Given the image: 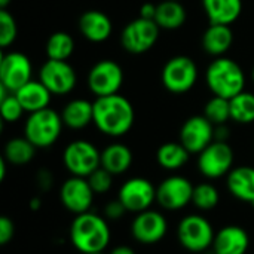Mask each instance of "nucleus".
<instances>
[{
	"label": "nucleus",
	"mask_w": 254,
	"mask_h": 254,
	"mask_svg": "<svg viewBox=\"0 0 254 254\" xmlns=\"http://www.w3.org/2000/svg\"><path fill=\"white\" fill-rule=\"evenodd\" d=\"M94 103V125L109 137L128 134L135 121V112L128 98L121 94L97 97Z\"/></svg>",
	"instance_id": "obj_1"
},
{
	"label": "nucleus",
	"mask_w": 254,
	"mask_h": 254,
	"mask_svg": "<svg viewBox=\"0 0 254 254\" xmlns=\"http://www.w3.org/2000/svg\"><path fill=\"white\" fill-rule=\"evenodd\" d=\"M68 234L73 247L82 254L104 253L112 240L109 220L92 211L77 214Z\"/></svg>",
	"instance_id": "obj_2"
},
{
	"label": "nucleus",
	"mask_w": 254,
	"mask_h": 254,
	"mask_svg": "<svg viewBox=\"0 0 254 254\" xmlns=\"http://www.w3.org/2000/svg\"><path fill=\"white\" fill-rule=\"evenodd\" d=\"M205 82L213 95L231 100L244 91L246 74L237 61L219 57L208 65L205 71Z\"/></svg>",
	"instance_id": "obj_3"
},
{
	"label": "nucleus",
	"mask_w": 254,
	"mask_h": 254,
	"mask_svg": "<svg viewBox=\"0 0 254 254\" xmlns=\"http://www.w3.org/2000/svg\"><path fill=\"white\" fill-rule=\"evenodd\" d=\"M63 127L64 122L61 115L48 107L30 113L24 125V135L37 149H46L57 143L63 132Z\"/></svg>",
	"instance_id": "obj_4"
},
{
	"label": "nucleus",
	"mask_w": 254,
	"mask_h": 254,
	"mask_svg": "<svg viewBox=\"0 0 254 254\" xmlns=\"http://www.w3.org/2000/svg\"><path fill=\"white\" fill-rule=\"evenodd\" d=\"M216 232L211 223L201 214L185 216L177 226V238L183 249L192 253H202L213 247Z\"/></svg>",
	"instance_id": "obj_5"
},
{
	"label": "nucleus",
	"mask_w": 254,
	"mask_h": 254,
	"mask_svg": "<svg viewBox=\"0 0 254 254\" xmlns=\"http://www.w3.org/2000/svg\"><path fill=\"white\" fill-rule=\"evenodd\" d=\"M161 80L171 94H185L195 86L198 80V67L190 57L176 55L165 63Z\"/></svg>",
	"instance_id": "obj_6"
},
{
	"label": "nucleus",
	"mask_w": 254,
	"mask_h": 254,
	"mask_svg": "<svg viewBox=\"0 0 254 254\" xmlns=\"http://www.w3.org/2000/svg\"><path fill=\"white\" fill-rule=\"evenodd\" d=\"M63 162L71 176L88 177L101 167V152L88 140H74L65 146Z\"/></svg>",
	"instance_id": "obj_7"
},
{
	"label": "nucleus",
	"mask_w": 254,
	"mask_h": 254,
	"mask_svg": "<svg viewBox=\"0 0 254 254\" xmlns=\"http://www.w3.org/2000/svg\"><path fill=\"white\" fill-rule=\"evenodd\" d=\"M159 31L161 28L155 21L138 16L124 27L121 33L122 48L134 55L144 54L156 45Z\"/></svg>",
	"instance_id": "obj_8"
},
{
	"label": "nucleus",
	"mask_w": 254,
	"mask_h": 254,
	"mask_svg": "<svg viewBox=\"0 0 254 254\" xmlns=\"http://www.w3.org/2000/svg\"><path fill=\"white\" fill-rule=\"evenodd\" d=\"M198 170L199 173L210 179L216 180L225 177L231 173L234 165V150L228 141H213L198 155Z\"/></svg>",
	"instance_id": "obj_9"
},
{
	"label": "nucleus",
	"mask_w": 254,
	"mask_h": 254,
	"mask_svg": "<svg viewBox=\"0 0 254 254\" xmlns=\"http://www.w3.org/2000/svg\"><path fill=\"white\" fill-rule=\"evenodd\" d=\"M124 85V70L113 60H101L88 73V88L97 97L119 94Z\"/></svg>",
	"instance_id": "obj_10"
},
{
	"label": "nucleus",
	"mask_w": 254,
	"mask_h": 254,
	"mask_svg": "<svg viewBox=\"0 0 254 254\" xmlns=\"http://www.w3.org/2000/svg\"><path fill=\"white\" fill-rule=\"evenodd\" d=\"M193 185L183 176H170L156 186V202L167 211H179L192 204Z\"/></svg>",
	"instance_id": "obj_11"
},
{
	"label": "nucleus",
	"mask_w": 254,
	"mask_h": 254,
	"mask_svg": "<svg viewBox=\"0 0 254 254\" xmlns=\"http://www.w3.org/2000/svg\"><path fill=\"white\" fill-rule=\"evenodd\" d=\"M118 199L124 204L128 213L138 214L150 210L156 202V188L144 177H132L121 186Z\"/></svg>",
	"instance_id": "obj_12"
},
{
	"label": "nucleus",
	"mask_w": 254,
	"mask_h": 254,
	"mask_svg": "<svg viewBox=\"0 0 254 254\" xmlns=\"http://www.w3.org/2000/svg\"><path fill=\"white\" fill-rule=\"evenodd\" d=\"M39 80L52 95H67L76 88L77 76L68 61L48 60L39 70Z\"/></svg>",
	"instance_id": "obj_13"
},
{
	"label": "nucleus",
	"mask_w": 254,
	"mask_h": 254,
	"mask_svg": "<svg viewBox=\"0 0 254 254\" xmlns=\"http://www.w3.org/2000/svg\"><path fill=\"white\" fill-rule=\"evenodd\" d=\"M31 63L22 52H4L0 60V85L16 92L31 80Z\"/></svg>",
	"instance_id": "obj_14"
},
{
	"label": "nucleus",
	"mask_w": 254,
	"mask_h": 254,
	"mask_svg": "<svg viewBox=\"0 0 254 254\" xmlns=\"http://www.w3.org/2000/svg\"><path fill=\"white\" fill-rule=\"evenodd\" d=\"M95 192L92 190L86 177L71 176L68 177L60 189V199L64 208L74 216L91 211Z\"/></svg>",
	"instance_id": "obj_15"
},
{
	"label": "nucleus",
	"mask_w": 254,
	"mask_h": 254,
	"mask_svg": "<svg viewBox=\"0 0 254 254\" xmlns=\"http://www.w3.org/2000/svg\"><path fill=\"white\" fill-rule=\"evenodd\" d=\"M168 231L167 219L162 213L156 210H146L135 214L131 223L132 238L144 246H152L164 240Z\"/></svg>",
	"instance_id": "obj_16"
},
{
	"label": "nucleus",
	"mask_w": 254,
	"mask_h": 254,
	"mask_svg": "<svg viewBox=\"0 0 254 254\" xmlns=\"http://www.w3.org/2000/svg\"><path fill=\"white\" fill-rule=\"evenodd\" d=\"M214 125L202 115L190 116L180 129V143L190 152L199 155L214 141Z\"/></svg>",
	"instance_id": "obj_17"
},
{
	"label": "nucleus",
	"mask_w": 254,
	"mask_h": 254,
	"mask_svg": "<svg viewBox=\"0 0 254 254\" xmlns=\"http://www.w3.org/2000/svg\"><path fill=\"white\" fill-rule=\"evenodd\" d=\"M211 249L214 254H246L250 249V237L244 228L228 225L216 232Z\"/></svg>",
	"instance_id": "obj_18"
},
{
	"label": "nucleus",
	"mask_w": 254,
	"mask_h": 254,
	"mask_svg": "<svg viewBox=\"0 0 254 254\" xmlns=\"http://www.w3.org/2000/svg\"><path fill=\"white\" fill-rule=\"evenodd\" d=\"M79 31L86 40L92 43H101V42H106L112 36L113 24H112V19L104 12L91 9L80 15Z\"/></svg>",
	"instance_id": "obj_19"
},
{
	"label": "nucleus",
	"mask_w": 254,
	"mask_h": 254,
	"mask_svg": "<svg viewBox=\"0 0 254 254\" xmlns=\"http://www.w3.org/2000/svg\"><path fill=\"white\" fill-rule=\"evenodd\" d=\"M228 190L234 198L254 204V168L249 165L235 167L226 176Z\"/></svg>",
	"instance_id": "obj_20"
},
{
	"label": "nucleus",
	"mask_w": 254,
	"mask_h": 254,
	"mask_svg": "<svg viewBox=\"0 0 254 254\" xmlns=\"http://www.w3.org/2000/svg\"><path fill=\"white\" fill-rule=\"evenodd\" d=\"M202 49L211 57H223L234 43V33L231 25L210 24L201 39Z\"/></svg>",
	"instance_id": "obj_21"
},
{
	"label": "nucleus",
	"mask_w": 254,
	"mask_h": 254,
	"mask_svg": "<svg viewBox=\"0 0 254 254\" xmlns=\"http://www.w3.org/2000/svg\"><path fill=\"white\" fill-rule=\"evenodd\" d=\"M210 24L231 25L243 12V0H202Z\"/></svg>",
	"instance_id": "obj_22"
},
{
	"label": "nucleus",
	"mask_w": 254,
	"mask_h": 254,
	"mask_svg": "<svg viewBox=\"0 0 254 254\" xmlns=\"http://www.w3.org/2000/svg\"><path fill=\"white\" fill-rule=\"evenodd\" d=\"M13 94L22 104L24 110L28 113L48 109L51 103V97H52L51 91L40 80H33V79Z\"/></svg>",
	"instance_id": "obj_23"
},
{
	"label": "nucleus",
	"mask_w": 254,
	"mask_h": 254,
	"mask_svg": "<svg viewBox=\"0 0 254 254\" xmlns=\"http://www.w3.org/2000/svg\"><path fill=\"white\" fill-rule=\"evenodd\" d=\"M132 152L124 143H112L101 150V167L113 176L125 174L132 165Z\"/></svg>",
	"instance_id": "obj_24"
},
{
	"label": "nucleus",
	"mask_w": 254,
	"mask_h": 254,
	"mask_svg": "<svg viewBox=\"0 0 254 254\" xmlns=\"http://www.w3.org/2000/svg\"><path fill=\"white\" fill-rule=\"evenodd\" d=\"M61 118L64 127L70 129H83L89 124H94V103L83 98H74L64 106Z\"/></svg>",
	"instance_id": "obj_25"
},
{
	"label": "nucleus",
	"mask_w": 254,
	"mask_h": 254,
	"mask_svg": "<svg viewBox=\"0 0 254 254\" xmlns=\"http://www.w3.org/2000/svg\"><path fill=\"white\" fill-rule=\"evenodd\" d=\"M155 22L161 30H177L186 22V9L179 0H164L156 7Z\"/></svg>",
	"instance_id": "obj_26"
},
{
	"label": "nucleus",
	"mask_w": 254,
	"mask_h": 254,
	"mask_svg": "<svg viewBox=\"0 0 254 254\" xmlns=\"http://www.w3.org/2000/svg\"><path fill=\"white\" fill-rule=\"evenodd\" d=\"M190 152L180 141H168L159 146L156 152L158 164L168 171H176L183 168L189 161Z\"/></svg>",
	"instance_id": "obj_27"
},
{
	"label": "nucleus",
	"mask_w": 254,
	"mask_h": 254,
	"mask_svg": "<svg viewBox=\"0 0 254 254\" xmlns=\"http://www.w3.org/2000/svg\"><path fill=\"white\" fill-rule=\"evenodd\" d=\"M36 149L37 147L25 135L15 137V138H10L4 144L3 158L10 165H16V167L27 165L33 161V158L36 155Z\"/></svg>",
	"instance_id": "obj_28"
},
{
	"label": "nucleus",
	"mask_w": 254,
	"mask_h": 254,
	"mask_svg": "<svg viewBox=\"0 0 254 254\" xmlns=\"http://www.w3.org/2000/svg\"><path fill=\"white\" fill-rule=\"evenodd\" d=\"M46 55L49 60L67 61L74 52V40L65 31H57L46 42Z\"/></svg>",
	"instance_id": "obj_29"
},
{
	"label": "nucleus",
	"mask_w": 254,
	"mask_h": 254,
	"mask_svg": "<svg viewBox=\"0 0 254 254\" xmlns=\"http://www.w3.org/2000/svg\"><path fill=\"white\" fill-rule=\"evenodd\" d=\"M231 104V119L237 124H253L254 122V94L240 92L229 100Z\"/></svg>",
	"instance_id": "obj_30"
},
{
	"label": "nucleus",
	"mask_w": 254,
	"mask_h": 254,
	"mask_svg": "<svg viewBox=\"0 0 254 254\" xmlns=\"http://www.w3.org/2000/svg\"><path fill=\"white\" fill-rule=\"evenodd\" d=\"M220 201V193L217 188L208 182L199 183L193 188V196H192V204L199 210V211H211L219 205Z\"/></svg>",
	"instance_id": "obj_31"
},
{
	"label": "nucleus",
	"mask_w": 254,
	"mask_h": 254,
	"mask_svg": "<svg viewBox=\"0 0 254 254\" xmlns=\"http://www.w3.org/2000/svg\"><path fill=\"white\" fill-rule=\"evenodd\" d=\"M204 116L214 125H225L231 119V104L229 100L223 97L213 95L204 107Z\"/></svg>",
	"instance_id": "obj_32"
},
{
	"label": "nucleus",
	"mask_w": 254,
	"mask_h": 254,
	"mask_svg": "<svg viewBox=\"0 0 254 254\" xmlns=\"http://www.w3.org/2000/svg\"><path fill=\"white\" fill-rule=\"evenodd\" d=\"M18 36V25L12 13L6 9H0V46H10Z\"/></svg>",
	"instance_id": "obj_33"
},
{
	"label": "nucleus",
	"mask_w": 254,
	"mask_h": 254,
	"mask_svg": "<svg viewBox=\"0 0 254 254\" xmlns=\"http://www.w3.org/2000/svg\"><path fill=\"white\" fill-rule=\"evenodd\" d=\"M0 112H1V119L3 122L7 124H13L16 121H19L24 115V107L19 103V100L16 98V95L12 92L7 97L0 100Z\"/></svg>",
	"instance_id": "obj_34"
},
{
	"label": "nucleus",
	"mask_w": 254,
	"mask_h": 254,
	"mask_svg": "<svg viewBox=\"0 0 254 254\" xmlns=\"http://www.w3.org/2000/svg\"><path fill=\"white\" fill-rule=\"evenodd\" d=\"M113 174H110L107 170H104L103 167L97 168L91 176H88V182L92 188V190L95 192V195H101V193H106L112 189L113 186Z\"/></svg>",
	"instance_id": "obj_35"
},
{
	"label": "nucleus",
	"mask_w": 254,
	"mask_h": 254,
	"mask_svg": "<svg viewBox=\"0 0 254 254\" xmlns=\"http://www.w3.org/2000/svg\"><path fill=\"white\" fill-rule=\"evenodd\" d=\"M127 208L124 207V204L119 199H113L109 201L104 208H103V216L109 220V222H116L119 219H122L127 214Z\"/></svg>",
	"instance_id": "obj_36"
},
{
	"label": "nucleus",
	"mask_w": 254,
	"mask_h": 254,
	"mask_svg": "<svg viewBox=\"0 0 254 254\" xmlns=\"http://www.w3.org/2000/svg\"><path fill=\"white\" fill-rule=\"evenodd\" d=\"M15 237V225L13 220L7 216L0 217V246L9 244Z\"/></svg>",
	"instance_id": "obj_37"
},
{
	"label": "nucleus",
	"mask_w": 254,
	"mask_h": 254,
	"mask_svg": "<svg viewBox=\"0 0 254 254\" xmlns=\"http://www.w3.org/2000/svg\"><path fill=\"white\" fill-rule=\"evenodd\" d=\"M36 183H37L39 189H42V190L51 189V186L54 183V177H52L51 171L49 170H40L36 176Z\"/></svg>",
	"instance_id": "obj_38"
},
{
	"label": "nucleus",
	"mask_w": 254,
	"mask_h": 254,
	"mask_svg": "<svg viewBox=\"0 0 254 254\" xmlns=\"http://www.w3.org/2000/svg\"><path fill=\"white\" fill-rule=\"evenodd\" d=\"M156 7H158V4H153V3H150V1L143 3L141 7H140V15H138V16H141V18H144V19H152V21H155Z\"/></svg>",
	"instance_id": "obj_39"
},
{
	"label": "nucleus",
	"mask_w": 254,
	"mask_h": 254,
	"mask_svg": "<svg viewBox=\"0 0 254 254\" xmlns=\"http://www.w3.org/2000/svg\"><path fill=\"white\" fill-rule=\"evenodd\" d=\"M229 135H231V131L226 127V124L225 125H217L214 128V140L216 141H228Z\"/></svg>",
	"instance_id": "obj_40"
},
{
	"label": "nucleus",
	"mask_w": 254,
	"mask_h": 254,
	"mask_svg": "<svg viewBox=\"0 0 254 254\" xmlns=\"http://www.w3.org/2000/svg\"><path fill=\"white\" fill-rule=\"evenodd\" d=\"M109 254H135V252L129 246H116L115 249L110 250Z\"/></svg>",
	"instance_id": "obj_41"
},
{
	"label": "nucleus",
	"mask_w": 254,
	"mask_h": 254,
	"mask_svg": "<svg viewBox=\"0 0 254 254\" xmlns=\"http://www.w3.org/2000/svg\"><path fill=\"white\" fill-rule=\"evenodd\" d=\"M6 164H7V161L4 158H1L0 159V182H3L6 177Z\"/></svg>",
	"instance_id": "obj_42"
},
{
	"label": "nucleus",
	"mask_w": 254,
	"mask_h": 254,
	"mask_svg": "<svg viewBox=\"0 0 254 254\" xmlns=\"http://www.w3.org/2000/svg\"><path fill=\"white\" fill-rule=\"evenodd\" d=\"M40 205H42V201H40L39 198H33V199L30 201V208H31L33 211L39 210V208H40Z\"/></svg>",
	"instance_id": "obj_43"
},
{
	"label": "nucleus",
	"mask_w": 254,
	"mask_h": 254,
	"mask_svg": "<svg viewBox=\"0 0 254 254\" xmlns=\"http://www.w3.org/2000/svg\"><path fill=\"white\" fill-rule=\"evenodd\" d=\"M12 0H0V9H6Z\"/></svg>",
	"instance_id": "obj_44"
},
{
	"label": "nucleus",
	"mask_w": 254,
	"mask_h": 254,
	"mask_svg": "<svg viewBox=\"0 0 254 254\" xmlns=\"http://www.w3.org/2000/svg\"><path fill=\"white\" fill-rule=\"evenodd\" d=\"M252 77H253V82H254V67H253V71H252Z\"/></svg>",
	"instance_id": "obj_45"
},
{
	"label": "nucleus",
	"mask_w": 254,
	"mask_h": 254,
	"mask_svg": "<svg viewBox=\"0 0 254 254\" xmlns=\"http://www.w3.org/2000/svg\"><path fill=\"white\" fill-rule=\"evenodd\" d=\"M89 254H104V253H89Z\"/></svg>",
	"instance_id": "obj_46"
},
{
	"label": "nucleus",
	"mask_w": 254,
	"mask_h": 254,
	"mask_svg": "<svg viewBox=\"0 0 254 254\" xmlns=\"http://www.w3.org/2000/svg\"><path fill=\"white\" fill-rule=\"evenodd\" d=\"M253 205H254V204H253Z\"/></svg>",
	"instance_id": "obj_47"
}]
</instances>
